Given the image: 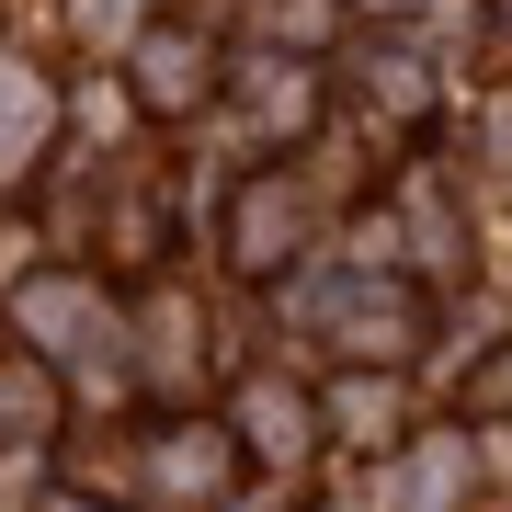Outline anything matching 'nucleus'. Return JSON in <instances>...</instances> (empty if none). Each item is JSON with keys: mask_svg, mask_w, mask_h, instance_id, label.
I'll list each match as a JSON object with an SVG mask.
<instances>
[{"mask_svg": "<svg viewBox=\"0 0 512 512\" xmlns=\"http://www.w3.org/2000/svg\"><path fill=\"white\" fill-rule=\"evenodd\" d=\"M228 433H239V456H262V467H308V456H319V399L285 387V376H251Z\"/></svg>", "mask_w": 512, "mask_h": 512, "instance_id": "39448f33", "label": "nucleus"}, {"mask_svg": "<svg viewBox=\"0 0 512 512\" xmlns=\"http://www.w3.org/2000/svg\"><path fill=\"white\" fill-rule=\"evenodd\" d=\"M12 330H23V353H46V365H92V353H114V296L92 274H35L12 296Z\"/></svg>", "mask_w": 512, "mask_h": 512, "instance_id": "f03ea898", "label": "nucleus"}, {"mask_svg": "<svg viewBox=\"0 0 512 512\" xmlns=\"http://www.w3.org/2000/svg\"><path fill=\"white\" fill-rule=\"evenodd\" d=\"M399 228H410L421 274H456V262H467V217H456V194H444V171H410V183H399Z\"/></svg>", "mask_w": 512, "mask_h": 512, "instance_id": "6e6552de", "label": "nucleus"}, {"mask_svg": "<svg viewBox=\"0 0 512 512\" xmlns=\"http://www.w3.org/2000/svg\"><path fill=\"white\" fill-rule=\"evenodd\" d=\"M296 251H308V194H296L285 171L239 183V205H228V262H239V274H285Z\"/></svg>", "mask_w": 512, "mask_h": 512, "instance_id": "7ed1b4c3", "label": "nucleus"}, {"mask_svg": "<svg viewBox=\"0 0 512 512\" xmlns=\"http://www.w3.org/2000/svg\"><path fill=\"white\" fill-rule=\"evenodd\" d=\"M399 421H410V410H399V387H387L376 365H353V376H342V387H330V399H319V433L365 444V456H387V444H410Z\"/></svg>", "mask_w": 512, "mask_h": 512, "instance_id": "0eeeda50", "label": "nucleus"}, {"mask_svg": "<svg viewBox=\"0 0 512 512\" xmlns=\"http://www.w3.org/2000/svg\"><path fill=\"white\" fill-rule=\"evenodd\" d=\"M239 92H251V114L262 126H319V69L308 57H239Z\"/></svg>", "mask_w": 512, "mask_h": 512, "instance_id": "9d476101", "label": "nucleus"}, {"mask_svg": "<svg viewBox=\"0 0 512 512\" xmlns=\"http://www.w3.org/2000/svg\"><path fill=\"white\" fill-rule=\"evenodd\" d=\"M80 35H137V0H80Z\"/></svg>", "mask_w": 512, "mask_h": 512, "instance_id": "4468645a", "label": "nucleus"}, {"mask_svg": "<svg viewBox=\"0 0 512 512\" xmlns=\"http://www.w3.org/2000/svg\"><path fill=\"white\" fill-rule=\"evenodd\" d=\"M0 421H23V433H46V376H0Z\"/></svg>", "mask_w": 512, "mask_h": 512, "instance_id": "ddd939ff", "label": "nucleus"}, {"mask_svg": "<svg viewBox=\"0 0 512 512\" xmlns=\"http://www.w3.org/2000/svg\"><path fill=\"white\" fill-rule=\"evenodd\" d=\"M46 126H57V92L23 69V57H0V183H12V171L46 148Z\"/></svg>", "mask_w": 512, "mask_h": 512, "instance_id": "1a4fd4ad", "label": "nucleus"}, {"mask_svg": "<svg viewBox=\"0 0 512 512\" xmlns=\"http://www.w3.org/2000/svg\"><path fill=\"white\" fill-rule=\"evenodd\" d=\"M35 512H80V501H35Z\"/></svg>", "mask_w": 512, "mask_h": 512, "instance_id": "2eb2a0df", "label": "nucleus"}, {"mask_svg": "<svg viewBox=\"0 0 512 512\" xmlns=\"http://www.w3.org/2000/svg\"><path fill=\"white\" fill-rule=\"evenodd\" d=\"M387 12H410V0H387Z\"/></svg>", "mask_w": 512, "mask_h": 512, "instance_id": "dca6fc26", "label": "nucleus"}, {"mask_svg": "<svg viewBox=\"0 0 512 512\" xmlns=\"http://www.w3.org/2000/svg\"><path fill=\"white\" fill-rule=\"evenodd\" d=\"M296 319H308L342 365H399L421 342V296L399 274H308L296 285Z\"/></svg>", "mask_w": 512, "mask_h": 512, "instance_id": "f257e3e1", "label": "nucleus"}, {"mask_svg": "<svg viewBox=\"0 0 512 512\" xmlns=\"http://www.w3.org/2000/svg\"><path fill=\"white\" fill-rule=\"evenodd\" d=\"M126 69H137V103L148 114H194L205 92H217V46L183 35V23H148V35L126 46Z\"/></svg>", "mask_w": 512, "mask_h": 512, "instance_id": "423d86ee", "label": "nucleus"}, {"mask_svg": "<svg viewBox=\"0 0 512 512\" xmlns=\"http://www.w3.org/2000/svg\"><path fill=\"white\" fill-rule=\"evenodd\" d=\"M239 478V433L228 421H171V433H148V490L160 501H228Z\"/></svg>", "mask_w": 512, "mask_h": 512, "instance_id": "20e7f679", "label": "nucleus"}, {"mask_svg": "<svg viewBox=\"0 0 512 512\" xmlns=\"http://www.w3.org/2000/svg\"><path fill=\"white\" fill-rule=\"evenodd\" d=\"M194 353H205V319L183 308V296H148V376L183 387V376H194Z\"/></svg>", "mask_w": 512, "mask_h": 512, "instance_id": "9b49d317", "label": "nucleus"}, {"mask_svg": "<svg viewBox=\"0 0 512 512\" xmlns=\"http://www.w3.org/2000/svg\"><path fill=\"white\" fill-rule=\"evenodd\" d=\"M399 501H410V512H456V501H467V444L433 433V444L410 456V490H399Z\"/></svg>", "mask_w": 512, "mask_h": 512, "instance_id": "f8f14e48", "label": "nucleus"}]
</instances>
